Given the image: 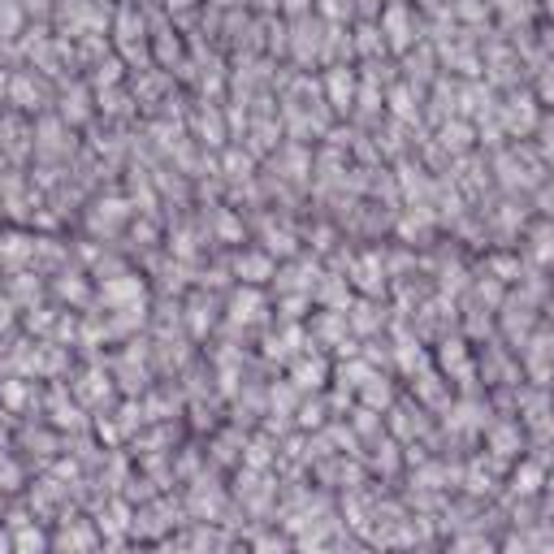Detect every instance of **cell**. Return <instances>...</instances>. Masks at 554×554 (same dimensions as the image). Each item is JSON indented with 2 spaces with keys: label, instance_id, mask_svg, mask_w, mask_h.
<instances>
[{
  "label": "cell",
  "instance_id": "cell-1",
  "mask_svg": "<svg viewBox=\"0 0 554 554\" xmlns=\"http://www.w3.org/2000/svg\"><path fill=\"white\" fill-rule=\"evenodd\" d=\"M381 35H386V44L399 48V52H407L416 44V26H412V18H407L403 0H390L386 5V13H381Z\"/></svg>",
  "mask_w": 554,
  "mask_h": 554
},
{
  "label": "cell",
  "instance_id": "cell-2",
  "mask_svg": "<svg viewBox=\"0 0 554 554\" xmlns=\"http://www.w3.org/2000/svg\"><path fill=\"white\" fill-rule=\"evenodd\" d=\"M325 91H329V104H334L338 113H347L351 104L360 100V87H355V70H351V65H329Z\"/></svg>",
  "mask_w": 554,
  "mask_h": 554
},
{
  "label": "cell",
  "instance_id": "cell-3",
  "mask_svg": "<svg viewBox=\"0 0 554 554\" xmlns=\"http://www.w3.org/2000/svg\"><path fill=\"white\" fill-rule=\"evenodd\" d=\"M295 39H290V48H295V57L308 65L312 57H325V35H321V22H312V18H299L295 26Z\"/></svg>",
  "mask_w": 554,
  "mask_h": 554
},
{
  "label": "cell",
  "instance_id": "cell-4",
  "mask_svg": "<svg viewBox=\"0 0 554 554\" xmlns=\"http://www.w3.org/2000/svg\"><path fill=\"white\" fill-rule=\"evenodd\" d=\"M329 377V364L321 360V355H312V360H299L295 368H290V386L295 390H321Z\"/></svg>",
  "mask_w": 554,
  "mask_h": 554
},
{
  "label": "cell",
  "instance_id": "cell-5",
  "mask_svg": "<svg viewBox=\"0 0 554 554\" xmlns=\"http://www.w3.org/2000/svg\"><path fill=\"white\" fill-rule=\"evenodd\" d=\"M234 269H239V277L247 286H260V282H269V277H273V260L265 252H247V256H239V265H234Z\"/></svg>",
  "mask_w": 554,
  "mask_h": 554
},
{
  "label": "cell",
  "instance_id": "cell-6",
  "mask_svg": "<svg viewBox=\"0 0 554 554\" xmlns=\"http://www.w3.org/2000/svg\"><path fill=\"white\" fill-rule=\"evenodd\" d=\"M26 22V5L22 0H0V39H18Z\"/></svg>",
  "mask_w": 554,
  "mask_h": 554
},
{
  "label": "cell",
  "instance_id": "cell-7",
  "mask_svg": "<svg viewBox=\"0 0 554 554\" xmlns=\"http://www.w3.org/2000/svg\"><path fill=\"white\" fill-rule=\"evenodd\" d=\"M355 48H360V52H364V57H368V61H377V57H381V52H386L390 44H386V35H381V26H373V22H364V26H360V31H355Z\"/></svg>",
  "mask_w": 554,
  "mask_h": 554
},
{
  "label": "cell",
  "instance_id": "cell-8",
  "mask_svg": "<svg viewBox=\"0 0 554 554\" xmlns=\"http://www.w3.org/2000/svg\"><path fill=\"white\" fill-rule=\"evenodd\" d=\"M442 368H446V373H459V377H464V386H468V377H472V364H468V351H464V342H446V347H442Z\"/></svg>",
  "mask_w": 554,
  "mask_h": 554
},
{
  "label": "cell",
  "instance_id": "cell-9",
  "mask_svg": "<svg viewBox=\"0 0 554 554\" xmlns=\"http://www.w3.org/2000/svg\"><path fill=\"white\" fill-rule=\"evenodd\" d=\"M9 100L18 109H39V87H31V78L18 74V78H9Z\"/></svg>",
  "mask_w": 554,
  "mask_h": 554
},
{
  "label": "cell",
  "instance_id": "cell-10",
  "mask_svg": "<svg viewBox=\"0 0 554 554\" xmlns=\"http://www.w3.org/2000/svg\"><path fill=\"white\" fill-rule=\"evenodd\" d=\"M373 312H377L373 299H360V303H355V312H347V325H355L360 334H368V329H377L381 321H386V316H373Z\"/></svg>",
  "mask_w": 554,
  "mask_h": 554
},
{
  "label": "cell",
  "instance_id": "cell-11",
  "mask_svg": "<svg viewBox=\"0 0 554 554\" xmlns=\"http://www.w3.org/2000/svg\"><path fill=\"white\" fill-rule=\"evenodd\" d=\"M61 117H65V122H83V117H87V87L65 91V100H61Z\"/></svg>",
  "mask_w": 554,
  "mask_h": 554
},
{
  "label": "cell",
  "instance_id": "cell-12",
  "mask_svg": "<svg viewBox=\"0 0 554 554\" xmlns=\"http://www.w3.org/2000/svg\"><path fill=\"white\" fill-rule=\"evenodd\" d=\"M533 256L542 260V265H550V260H554V226H550V221L533 226Z\"/></svg>",
  "mask_w": 554,
  "mask_h": 554
},
{
  "label": "cell",
  "instance_id": "cell-13",
  "mask_svg": "<svg viewBox=\"0 0 554 554\" xmlns=\"http://www.w3.org/2000/svg\"><path fill=\"white\" fill-rule=\"evenodd\" d=\"M490 446H494V455H516V446H520V429H511V425L490 429Z\"/></svg>",
  "mask_w": 554,
  "mask_h": 554
},
{
  "label": "cell",
  "instance_id": "cell-14",
  "mask_svg": "<svg viewBox=\"0 0 554 554\" xmlns=\"http://www.w3.org/2000/svg\"><path fill=\"white\" fill-rule=\"evenodd\" d=\"M316 9H321V18H325L329 26H342V22L351 18L355 0H321V5H316Z\"/></svg>",
  "mask_w": 554,
  "mask_h": 554
},
{
  "label": "cell",
  "instance_id": "cell-15",
  "mask_svg": "<svg viewBox=\"0 0 554 554\" xmlns=\"http://www.w3.org/2000/svg\"><path fill=\"white\" fill-rule=\"evenodd\" d=\"M96 208H100V213H91V226H96V230H109L113 221L126 217V204L122 200H109V204H96Z\"/></svg>",
  "mask_w": 554,
  "mask_h": 554
},
{
  "label": "cell",
  "instance_id": "cell-16",
  "mask_svg": "<svg viewBox=\"0 0 554 554\" xmlns=\"http://www.w3.org/2000/svg\"><path fill=\"white\" fill-rule=\"evenodd\" d=\"M390 104H394V113H399V117H407V122L420 113V109H412V87H394L390 91Z\"/></svg>",
  "mask_w": 554,
  "mask_h": 554
},
{
  "label": "cell",
  "instance_id": "cell-17",
  "mask_svg": "<svg viewBox=\"0 0 554 554\" xmlns=\"http://www.w3.org/2000/svg\"><path fill=\"white\" fill-rule=\"evenodd\" d=\"M442 143H446L451 152H464V148H468V126H446V130H442Z\"/></svg>",
  "mask_w": 554,
  "mask_h": 554
},
{
  "label": "cell",
  "instance_id": "cell-18",
  "mask_svg": "<svg viewBox=\"0 0 554 554\" xmlns=\"http://www.w3.org/2000/svg\"><path fill=\"white\" fill-rule=\"evenodd\" d=\"M277 5H282L290 18H308V0H277Z\"/></svg>",
  "mask_w": 554,
  "mask_h": 554
},
{
  "label": "cell",
  "instance_id": "cell-19",
  "mask_svg": "<svg viewBox=\"0 0 554 554\" xmlns=\"http://www.w3.org/2000/svg\"><path fill=\"white\" fill-rule=\"evenodd\" d=\"M256 554H286V546H282V542H277V537H265V542H260V546H256Z\"/></svg>",
  "mask_w": 554,
  "mask_h": 554
},
{
  "label": "cell",
  "instance_id": "cell-20",
  "mask_svg": "<svg viewBox=\"0 0 554 554\" xmlns=\"http://www.w3.org/2000/svg\"><path fill=\"white\" fill-rule=\"evenodd\" d=\"M5 429H9V407L0 403V438H5Z\"/></svg>",
  "mask_w": 554,
  "mask_h": 554
},
{
  "label": "cell",
  "instance_id": "cell-21",
  "mask_svg": "<svg viewBox=\"0 0 554 554\" xmlns=\"http://www.w3.org/2000/svg\"><path fill=\"white\" fill-rule=\"evenodd\" d=\"M191 5V0H169V9H187Z\"/></svg>",
  "mask_w": 554,
  "mask_h": 554
}]
</instances>
